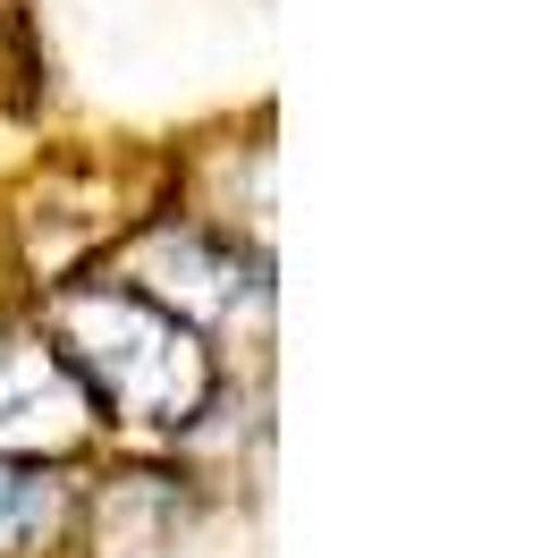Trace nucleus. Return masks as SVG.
<instances>
[{
    "label": "nucleus",
    "instance_id": "1",
    "mask_svg": "<svg viewBox=\"0 0 558 558\" xmlns=\"http://www.w3.org/2000/svg\"><path fill=\"white\" fill-rule=\"evenodd\" d=\"M51 355L119 423L178 432V423L204 415V398H211V348L195 339V322H178L170 305H153L128 279L60 288V305H51Z\"/></svg>",
    "mask_w": 558,
    "mask_h": 558
},
{
    "label": "nucleus",
    "instance_id": "2",
    "mask_svg": "<svg viewBox=\"0 0 558 558\" xmlns=\"http://www.w3.org/2000/svg\"><path fill=\"white\" fill-rule=\"evenodd\" d=\"M94 398L76 389V373L35 339H9L0 348V457H26V449H60L76 432Z\"/></svg>",
    "mask_w": 558,
    "mask_h": 558
},
{
    "label": "nucleus",
    "instance_id": "3",
    "mask_svg": "<svg viewBox=\"0 0 558 558\" xmlns=\"http://www.w3.org/2000/svg\"><path fill=\"white\" fill-rule=\"evenodd\" d=\"M69 533V483L35 457H0V558H43Z\"/></svg>",
    "mask_w": 558,
    "mask_h": 558
}]
</instances>
